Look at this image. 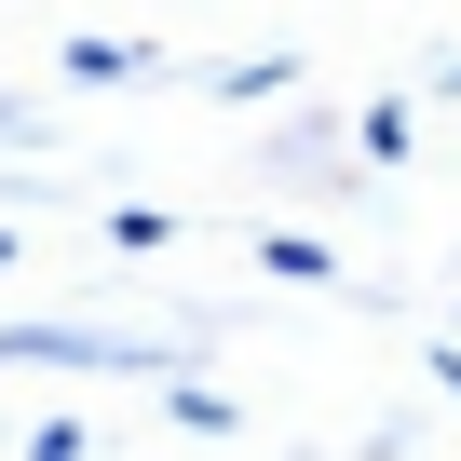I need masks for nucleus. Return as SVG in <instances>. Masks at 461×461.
Wrapping results in <instances>:
<instances>
[{"instance_id": "f257e3e1", "label": "nucleus", "mask_w": 461, "mask_h": 461, "mask_svg": "<svg viewBox=\"0 0 461 461\" xmlns=\"http://www.w3.org/2000/svg\"><path fill=\"white\" fill-rule=\"evenodd\" d=\"M122 68H149L136 41H68V82H122Z\"/></svg>"}]
</instances>
